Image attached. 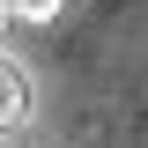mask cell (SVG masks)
Returning <instances> with one entry per match:
<instances>
[{
  "label": "cell",
  "mask_w": 148,
  "mask_h": 148,
  "mask_svg": "<svg viewBox=\"0 0 148 148\" xmlns=\"http://www.w3.org/2000/svg\"><path fill=\"white\" fill-rule=\"evenodd\" d=\"M8 8V22H59L67 15V0H0Z\"/></svg>",
  "instance_id": "cell-2"
},
{
  "label": "cell",
  "mask_w": 148,
  "mask_h": 148,
  "mask_svg": "<svg viewBox=\"0 0 148 148\" xmlns=\"http://www.w3.org/2000/svg\"><path fill=\"white\" fill-rule=\"evenodd\" d=\"M0 30H8V8H0Z\"/></svg>",
  "instance_id": "cell-3"
},
{
  "label": "cell",
  "mask_w": 148,
  "mask_h": 148,
  "mask_svg": "<svg viewBox=\"0 0 148 148\" xmlns=\"http://www.w3.org/2000/svg\"><path fill=\"white\" fill-rule=\"evenodd\" d=\"M22 119H30V74H22V59L0 52V133L22 126Z\"/></svg>",
  "instance_id": "cell-1"
}]
</instances>
